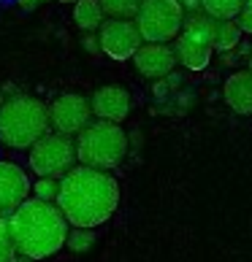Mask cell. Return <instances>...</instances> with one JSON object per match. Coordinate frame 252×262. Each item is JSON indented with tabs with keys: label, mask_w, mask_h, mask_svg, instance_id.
<instances>
[{
	"label": "cell",
	"mask_w": 252,
	"mask_h": 262,
	"mask_svg": "<svg viewBox=\"0 0 252 262\" xmlns=\"http://www.w3.org/2000/svg\"><path fill=\"white\" fill-rule=\"evenodd\" d=\"M19 6H22V8H27V11H33V8H35L38 3H35V0H19Z\"/></svg>",
	"instance_id": "24"
},
{
	"label": "cell",
	"mask_w": 252,
	"mask_h": 262,
	"mask_svg": "<svg viewBox=\"0 0 252 262\" xmlns=\"http://www.w3.org/2000/svg\"><path fill=\"white\" fill-rule=\"evenodd\" d=\"M249 71H252V49H249Z\"/></svg>",
	"instance_id": "26"
},
{
	"label": "cell",
	"mask_w": 252,
	"mask_h": 262,
	"mask_svg": "<svg viewBox=\"0 0 252 262\" xmlns=\"http://www.w3.org/2000/svg\"><path fill=\"white\" fill-rule=\"evenodd\" d=\"M30 176L14 162L0 160V216H8L14 208L22 206V200L30 195Z\"/></svg>",
	"instance_id": "10"
},
{
	"label": "cell",
	"mask_w": 252,
	"mask_h": 262,
	"mask_svg": "<svg viewBox=\"0 0 252 262\" xmlns=\"http://www.w3.org/2000/svg\"><path fill=\"white\" fill-rule=\"evenodd\" d=\"M130 60H133L135 71H139L144 79H154V81L171 76L173 65H179L177 62V52H173L171 46H166V43H147V41L135 49V54L130 57Z\"/></svg>",
	"instance_id": "9"
},
{
	"label": "cell",
	"mask_w": 252,
	"mask_h": 262,
	"mask_svg": "<svg viewBox=\"0 0 252 262\" xmlns=\"http://www.w3.org/2000/svg\"><path fill=\"white\" fill-rule=\"evenodd\" d=\"M92 116V105L84 95L76 92H65L60 95L52 105H49V124L57 133L65 135H76Z\"/></svg>",
	"instance_id": "8"
},
{
	"label": "cell",
	"mask_w": 252,
	"mask_h": 262,
	"mask_svg": "<svg viewBox=\"0 0 252 262\" xmlns=\"http://www.w3.org/2000/svg\"><path fill=\"white\" fill-rule=\"evenodd\" d=\"M65 246L71 249V251H76V254L90 251V249L95 246V232H92V227H73V230H68Z\"/></svg>",
	"instance_id": "17"
},
{
	"label": "cell",
	"mask_w": 252,
	"mask_h": 262,
	"mask_svg": "<svg viewBox=\"0 0 252 262\" xmlns=\"http://www.w3.org/2000/svg\"><path fill=\"white\" fill-rule=\"evenodd\" d=\"M57 208L71 227H98L120 206V184L109 170L79 165L63 173L57 189Z\"/></svg>",
	"instance_id": "1"
},
{
	"label": "cell",
	"mask_w": 252,
	"mask_h": 262,
	"mask_svg": "<svg viewBox=\"0 0 252 262\" xmlns=\"http://www.w3.org/2000/svg\"><path fill=\"white\" fill-rule=\"evenodd\" d=\"M222 95H225V103L236 114L241 116L252 114V71H239L234 76H228Z\"/></svg>",
	"instance_id": "13"
},
{
	"label": "cell",
	"mask_w": 252,
	"mask_h": 262,
	"mask_svg": "<svg viewBox=\"0 0 252 262\" xmlns=\"http://www.w3.org/2000/svg\"><path fill=\"white\" fill-rule=\"evenodd\" d=\"M63 3H76V0H63Z\"/></svg>",
	"instance_id": "27"
},
{
	"label": "cell",
	"mask_w": 252,
	"mask_h": 262,
	"mask_svg": "<svg viewBox=\"0 0 252 262\" xmlns=\"http://www.w3.org/2000/svg\"><path fill=\"white\" fill-rule=\"evenodd\" d=\"M49 130V105L30 95H16L0 105V143L30 149Z\"/></svg>",
	"instance_id": "3"
},
{
	"label": "cell",
	"mask_w": 252,
	"mask_h": 262,
	"mask_svg": "<svg viewBox=\"0 0 252 262\" xmlns=\"http://www.w3.org/2000/svg\"><path fill=\"white\" fill-rule=\"evenodd\" d=\"M103 19H106V14H103L101 0H76V6H73V22H76L79 30H84V33L98 30Z\"/></svg>",
	"instance_id": "14"
},
{
	"label": "cell",
	"mask_w": 252,
	"mask_h": 262,
	"mask_svg": "<svg viewBox=\"0 0 252 262\" xmlns=\"http://www.w3.org/2000/svg\"><path fill=\"white\" fill-rule=\"evenodd\" d=\"M133 19L147 43H168L185 25V6L179 0H141Z\"/></svg>",
	"instance_id": "5"
},
{
	"label": "cell",
	"mask_w": 252,
	"mask_h": 262,
	"mask_svg": "<svg viewBox=\"0 0 252 262\" xmlns=\"http://www.w3.org/2000/svg\"><path fill=\"white\" fill-rule=\"evenodd\" d=\"M11 262H35V259H33V257H25V254H19V257L14 254V257H11Z\"/></svg>",
	"instance_id": "25"
},
{
	"label": "cell",
	"mask_w": 252,
	"mask_h": 262,
	"mask_svg": "<svg viewBox=\"0 0 252 262\" xmlns=\"http://www.w3.org/2000/svg\"><path fill=\"white\" fill-rule=\"evenodd\" d=\"M98 43L103 54H109L117 62H125L135 54V49L144 43V38L139 33V27H135V19L109 16L98 27Z\"/></svg>",
	"instance_id": "7"
},
{
	"label": "cell",
	"mask_w": 252,
	"mask_h": 262,
	"mask_svg": "<svg viewBox=\"0 0 252 262\" xmlns=\"http://www.w3.org/2000/svg\"><path fill=\"white\" fill-rule=\"evenodd\" d=\"M103 14L106 16H122V19H133L139 11L141 0H101Z\"/></svg>",
	"instance_id": "18"
},
{
	"label": "cell",
	"mask_w": 252,
	"mask_h": 262,
	"mask_svg": "<svg viewBox=\"0 0 252 262\" xmlns=\"http://www.w3.org/2000/svg\"><path fill=\"white\" fill-rule=\"evenodd\" d=\"M76 165V141L65 133H44L30 146V170L60 179Z\"/></svg>",
	"instance_id": "6"
},
{
	"label": "cell",
	"mask_w": 252,
	"mask_h": 262,
	"mask_svg": "<svg viewBox=\"0 0 252 262\" xmlns=\"http://www.w3.org/2000/svg\"><path fill=\"white\" fill-rule=\"evenodd\" d=\"M33 195L35 198H41V200H52L57 198V189H60V181H57L54 176H38V181L33 184Z\"/></svg>",
	"instance_id": "19"
},
{
	"label": "cell",
	"mask_w": 252,
	"mask_h": 262,
	"mask_svg": "<svg viewBox=\"0 0 252 262\" xmlns=\"http://www.w3.org/2000/svg\"><path fill=\"white\" fill-rule=\"evenodd\" d=\"M236 25L241 33L252 35V0H244V6H241V11L236 14Z\"/></svg>",
	"instance_id": "21"
},
{
	"label": "cell",
	"mask_w": 252,
	"mask_h": 262,
	"mask_svg": "<svg viewBox=\"0 0 252 262\" xmlns=\"http://www.w3.org/2000/svg\"><path fill=\"white\" fill-rule=\"evenodd\" d=\"M8 222V235H11L14 251L33 259L54 257L65 246L68 235V222L57 203L41 200V198H27L22 206L14 208L6 216Z\"/></svg>",
	"instance_id": "2"
},
{
	"label": "cell",
	"mask_w": 252,
	"mask_h": 262,
	"mask_svg": "<svg viewBox=\"0 0 252 262\" xmlns=\"http://www.w3.org/2000/svg\"><path fill=\"white\" fill-rule=\"evenodd\" d=\"M241 6L244 0H201L203 14H209L211 19H236Z\"/></svg>",
	"instance_id": "16"
},
{
	"label": "cell",
	"mask_w": 252,
	"mask_h": 262,
	"mask_svg": "<svg viewBox=\"0 0 252 262\" xmlns=\"http://www.w3.org/2000/svg\"><path fill=\"white\" fill-rule=\"evenodd\" d=\"M35 3H46V0H35Z\"/></svg>",
	"instance_id": "28"
},
{
	"label": "cell",
	"mask_w": 252,
	"mask_h": 262,
	"mask_svg": "<svg viewBox=\"0 0 252 262\" xmlns=\"http://www.w3.org/2000/svg\"><path fill=\"white\" fill-rule=\"evenodd\" d=\"M241 41V30L234 19H217L215 35H211V49L217 52H234Z\"/></svg>",
	"instance_id": "15"
},
{
	"label": "cell",
	"mask_w": 252,
	"mask_h": 262,
	"mask_svg": "<svg viewBox=\"0 0 252 262\" xmlns=\"http://www.w3.org/2000/svg\"><path fill=\"white\" fill-rule=\"evenodd\" d=\"M128 154V135L117 122L95 119L76 133V160L90 168L111 170Z\"/></svg>",
	"instance_id": "4"
},
{
	"label": "cell",
	"mask_w": 252,
	"mask_h": 262,
	"mask_svg": "<svg viewBox=\"0 0 252 262\" xmlns=\"http://www.w3.org/2000/svg\"><path fill=\"white\" fill-rule=\"evenodd\" d=\"M16 254L14 244H11V235H8V222L0 216V262H11V257Z\"/></svg>",
	"instance_id": "20"
},
{
	"label": "cell",
	"mask_w": 252,
	"mask_h": 262,
	"mask_svg": "<svg viewBox=\"0 0 252 262\" xmlns=\"http://www.w3.org/2000/svg\"><path fill=\"white\" fill-rule=\"evenodd\" d=\"M90 105H92V114L98 119H109V122H125L130 116V108H133V100H130V92L125 86H117V84H109V86H98L90 98Z\"/></svg>",
	"instance_id": "11"
},
{
	"label": "cell",
	"mask_w": 252,
	"mask_h": 262,
	"mask_svg": "<svg viewBox=\"0 0 252 262\" xmlns=\"http://www.w3.org/2000/svg\"><path fill=\"white\" fill-rule=\"evenodd\" d=\"M179 3L185 6V11H187V8H190V11H198V8H201V0H179Z\"/></svg>",
	"instance_id": "23"
},
{
	"label": "cell",
	"mask_w": 252,
	"mask_h": 262,
	"mask_svg": "<svg viewBox=\"0 0 252 262\" xmlns=\"http://www.w3.org/2000/svg\"><path fill=\"white\" fill-rule=\"evenodd\" d=\"M82 43H84V49H87V52H92V54H95V52H101V43H98V38H92L90 33H87V35L82 38Z\"/></svg>",
	"instance_id": "22"
},
{
	"label": "cell",
	"mask_w": 252,
	"mask_h": 262,
	"mask_svg": "<svg viewBox=\"0 0 252 262\" xmlns=\"http://www.w3.org/2000/svg\"><path fill=\"white\" fill-rule=\"evenodd\" d=\"M173 52H177V62L185 65L187 71H203V68L211 62V52L215 49H211L209 38L196 35L190 30H179Z\"/></svg>",
	"instance_id": "12"
}]
</instances>
